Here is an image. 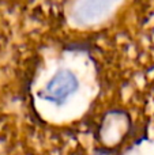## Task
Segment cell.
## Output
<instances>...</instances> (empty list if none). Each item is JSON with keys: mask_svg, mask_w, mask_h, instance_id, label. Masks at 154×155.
Masks as SVG:
<instances>
[{"mask_svg": "<svg viewBox=\"0 0 154 155\" xmlns=\"http://www.w3.org/2000/svg\"><path fill=\"white\" fill-rule=\"evenodd\" d=\"M78 88V79L71 71H59L45 86L44 95L46 99L60 104Z\"/></svg>", "mask_w": 154, "mask_h": 155, "instance_id": "6da1fadb", "label": "cell"}, {"mask_svg": "<svg viewBox=\"0 0 154 155\" xmlns=\"http://www.w3.org/2000/svg\"><path fill=\"white\" fill-rule=\"evenodd\" d=\"M113 2L116 0H79L78 10L75 11L82 21L93 22L100 18Z\"/></svg>", "mask_w": 154, "mask_h": 155, "instance_id": "7a4b0ae2", "label": "cell"}]
</instances>
